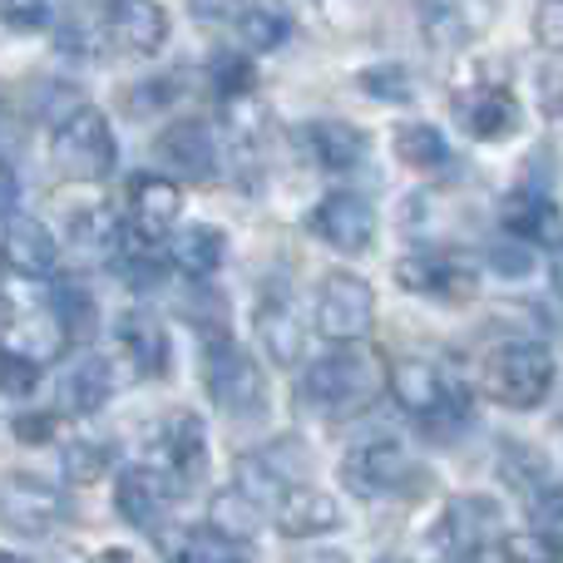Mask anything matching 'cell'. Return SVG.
<instances>
[{
    "instance_id": "1",
    "label": "cell",
    "mask_w": 563,
    "mask_h": 563,
    "mask_svg": "<svg viewBox=\"0 0 563 563\" xmlns=\"http://www.w3.org/2000/svg\"><path fill=\"white\" fill-rule=\"evenodd\" d=\"M559 380V361L544 341L534 336H505L479 356V390L499 400L505 410H539Z\"/></svg>"
},
{
    "instance_id": "2",
    "label": "cell",
    "mask_w": 563,
    "mask_h": 563,
    "mask_svg": "<svg viewBox=\"0 0 563 563\" xmlns=\"http://www.w3.org/2000/svg\"><path fill=\"white\" fill-rule=\"evenodd\" d=\"M380 390H386V366L361 346H341L311 361L297 380V400L321 416H361Z\"/></svg>"
},
{
    "instance_id": "3",
    "label": "cell",
    "mask_w": 563,
    "mask_h": 563,
    "mask_svg": "<svg viewBox=\"0 0 563 563\" xmlns=\"http://www.w3.org/2000/svg\"><path fill=\"white\" fill-rule=\"evenodd\" d=\"M386 390L410 420L430 430V435H450L470 420V390H460L445 376L440 361L426 356H400L386 366Z\"/></svg>"
},
{
    "instance_id": "4",
    "label": "cell",
    "mask_w": 563,
    "mask_h": 563,
    "mask_svg": "<svg viewBox=\"0 0 563 563\" xmlns=\"http://www.w3.org/2000/svg\"><path fill=\"white\" fill-rule=\"evenodd\" d=\"M49 158L65 178L75 184H99V178L114 174L119 164V144L109 114L95 104H75L55 129H49Z\"/></svg>"
},
{
    "instance_id": "5",
    "label": "cell",
    "mask_w": 563,
    "mask_h": 563,
    "mask_svg": "<svg viewBox=\"0 0 563 563\" xmlns=\"http://www.w3.org/2000/svg\"><path fill=\"white\" fill-rule=\"evenodd\" d=\"M499 539H505V515L489 495H455L430 529V549L440 563H479L485 549H499Z\"/></svg>"
},
{
    "instance_id": "6",
    "label": "cell",
    "mask_w": 563,
    "mask_h": 563,
    "mask_svg": "<svg viewBox=\"0 0 563 563\" xmlns=\"http://www.w3.org/2000/svg\"><path fill=\"white\" fill-rule=\"evenodd\" d=\"M311 327L331 346H361L376 327V291L356 273H327L311 301Z\"/></svg>"
},
{
    "instance_id": "7",
    "label": "cell",
    "mask_w": 563,
    "mask_h": 563,
    "mask_svg": "<svg viewBox=\"0 0 563 563\" xmlns=\"http://www.w3.org/2000/svg\"><path fill=\"white\" fill-rule=\"evenodd\" d=\"M203 386L218 410L228 416H257L267 406V371L253 351H243L233 336L208 341L203 351Z\"/></svg>"
},
{
    "instance_id": "8",
    "label": "cell",
    "mask_w": 563,
    "mask_h": 563,
    "mask_svg": "<svg viewBox=\"0 0 563 563\" xmlns=\"http://www.w3.org/2000/svg\"><path fill=\"white\" fill-rule=\"evenodd\" d=\"M341 485L361 499H386V495H406L416 485V460L406 455L396 435H371L341 455Z\"/></svg>"
},
{
    "instance_id": "9",
    "label": "cell",
    "mask_w": 563,
    "mask_h": 563,
    "mask_svg": "<svg viewBox=\"0 0 563 563\" xmlns=\"http://www.w3.org/2000/svg\"><path fill=\"white\" fill-rule=\"evenodd\" d=\"M307 470H311V450L301 445V440H273V445H263V450L238 460L233 489H243L263 515H273L282 495L307 485Z\"/></svg>"
},
{
    "instance_id": "10",
    "label": "cell",
    "mask_w": 563,
    "mask_h": 563,
    "mask_svg": "<svg viewBox=\"0 0 563 563\" xmlns=\"http://www.w3.org/2000/svg\"><path fill=\"white\" fill-rule=\"evenodd\" d=\"M154 470L168 479L174 495L194 489L198 479L208 475V426L198 410H174V416H164L158 440H154Z\"/></svg>"
},
{
    "instance_id": "11",
    "label": "cell",
    "mask_w": 563,
    "mask_h": 563,
    "mask_svg": "<svg viewBox=\"0 0 563 563\" xmlns=\"http://www.w3.org/2000/svg\"><path fill=\"white\" fill-rule=\"evenodd\" d=\"M0 525L20 539H49L69 525V499L35 475L0 479Z\"/></svg>"
},
{
    "instance_id": "12",
    "label": "cell",
    "mask_w": 563,
    "mask_h": 563,
    "mask_svg": "<svg viewBox=\"0 0 563 563\" xmlns=\"http://www.w3.org/2000/svg\"><path fill=\"white\" fill-rule=\"evenodd\" d=\"M307 228L327 247H336V253L361 257L371 243H376V208H371L361 194H351V188H331V194L311 208Z\"/></svg>"
},
{
    "instance_id": "13",
    "label": "cell",
    "mask_w": 563,
    "mask_h": 563,
    "mask_svg": "<svg viewBox=\"0 0 563 563\" xmlns=\"http://www.w3.org/2000/svg\"><path fill=\"white\" fill-rule=\"evenodd\" d=\"M396 282L416 297H440V301H465L475 297L479 277L460 253H440V247H420L396 263Z\"/></svg>"
},
{
    "instance_id": "14",
    "label": "cell",
    "mask_w": 563,
    "mask_h": 563,
    "mask_svg": "<svg viewBox=\"0 0 563 563\" xmlns=\"http://www.w3.org/2000/svg\"><path fill=\"white\" fill-rule=\"evenodd\" d=\"M158 164L178 178H188V184H208V178L218 174V164H223V148H218V134L203 124V119H178V124H168L164 134H158L154 144Z\"/></svg>"
},
{
    "instance_id": "15",
    "label": "cell",
    "mask_w": 563,
    "mask_h": 563,
    "mask_svg": "<svg viewBox=\"0 0 563 563\" xmlns=\"http://www.w3.org/2000/svg\"><path fill=\"white\" fill-rule=\"evenodd\" d=\"M455 124L465 129L479 144H499V139H515L525 124V109H519L515 89L509 85H475L465 95H455Z\"/></svg>"
},
{
    "instance_id": "16",
    "label": "cell",
    "mask_w": 563,
    "mask_h": 563,
    "mask_svg": "<svg viewBox=\"0 0 563 563\" xmlns=\"http://www.w3.org/2000/svg\"><path fill=\"white\" fill-rule=\"evenodd\" d=\"M499 228H505V238L525 243L529 253H539V247L554 253L563 243V208L544 188L525 184V188H515V194H505V203H499Z\"/></svg>"
},
{
    "instance_id": "17",
    "label": "cell",
    "mask_w": 563,
    "mask_h": 563,
    "mask_svg": "<svg viewBox=\"0 0 563 563\" xmlns=\"http://www.w3.org/2000/svg\"><path fill=\"white\" fill-rule=\"evenodd\" d=\"M178 218H184V194H178L174 178L139 174L129 184V238L154 247L164 233H174Z\"/></svg>"
},
{
    "instance_id": "18",
    "label": "cell",
    "mask_w": 563,
    "mask_h": 563,
    "mask_svg": "<svg viewBox=\"0 0 563 563\" xmlns=\"http://www.w3.org/2000/svg\"><path fill=\"white\" fill-rule=\"evenodd\" d=\"M0 267L15 277L30 282H45L59 273V243L45 223L35 218H10L5 233H0Z\"/></svg>"
},
{
    "instance_id": "19",
    "label": "cell",
    "mask_w": 563,
    "mask_h": 563,
    "mask_svg": "<svg viewBox=\"0 0 563 563\" xmlns=\"http://www.w3.org/2000/svg\"><path fill=\"white\" fill-rule=\"evenodd\" d=\"M104 40L124 55H158L168 40V10L148 5V0H119V5L104 10Z\"/></svg>"
},
{
    "instance_id": "20",
    "label": "cell",
    "mask_w": 563,
    "mask_h": 563,
    "mask_svg": "<svg viewBox=\"0 0 563 563\" xmlns=\"http://www.w3.org/2000/svg\"><path fill=\"white\" fill-rule=\"evenodd\" d=\"M174 499L178 495L168 489V479L158 475L154 465H134L114 479V509L124 515V525L144 529V534H158V529H164V515Z\"/></svg>"
},
{
    "instance_id": "21",
    "label": "cell",
    "mask_w": 563,
    "mask_h": 563,
    "mask_svg": "<svg viewBox=\"0 0 563 563\" xmlns=\"http://www.w3.org/2000/svg\"><path fill=\"white\" fill-rule=\"evenodd\" d=\"M341 519L346 515H341L336 495H327V489H317V485L291 489L273 509V529L282 539H327L341 529Z\"/></svg>"
},
{
    "instance_id": "22",
    "label": "cell",
    "mask_w": 563,
    "mask_h": 563,
    "mask_svg": "<svg viewBox=\"0 0 563 563\" xmlns=\"http://www.w3.org/2000/svg\"><path fill=\"white\" fill-rule=\"evenodd\" d=\"M301 148L311 154V164L327 168V174H351V168L366 164V129L346 124V119H311V124L297 129Z\"/></svg>"
},
{
    "instance_id": "23",
    "label": "cell",
    "mask_w": 563,
    "mask_h": 563,
    "mask_svg": "<svg viewBox=\"0 0 563 563\" xmlns=\"http://www.w3.org/2000/svg\"><path fill=\"white\" fill-rule=\"evenodd\" d=\"M253 327H257V341H263L273 366H297L301 361V351H307V321L291 307L287 291H263Z\"/></svg>"
},
{
    "instance_id": "24",
    "label": "cell",
    "mask_w": 563,
    "mask_h": 563,
    "mask_svg": "<svg viewBox=\"0 0 563 563\" xmlns=\"http://www.w3.org/2000/svg\"><path fill=\"white\" fill-rule=\"evenodd\" d=\"M114 336H119V351L129 356V366L139 371V376H164L168 371V331L164 321L154 317V311L144 307H129L124 317L114 321Z\"/></svg>"
},
{
    "instance_id": "25",
    "label": "cell",
    "mask_w": 563,
    "mask_h": 563,
    "mask_svg": "<svg viewBox=\"0 0 563 563\" xmlns=\"http://www.w3.org/2000/svg\"><path fill=\"white\" fill-rule=\"evenodd\" d=\"M228 257V238L218 233L213 223H188V228H174V243H168V263L178 267L188 282L203 287L208 277L223 267Z\"/></svg>"
},
{
    "instance_id": "26",
    "label": "cell",
    "mask_w": 563,
    "mask_h": 563,
    "mask_svg": "<svg viewBox=\"0 0 563 563\" xmlns=\"http://www.w3.org/2000/svg\"><path fill=\"white\" fill-rule=\"evenodd\" d=\"M109 396H114V371H109V361L95 356V351H85V356L65 371V380H59V400H65V410H75V416L104 410Z\"/></svg>"
},
{
    "instance_id": "27",
    "label": "cell",
    "mask_w": 563,
    "mask_h": 563,
    "mask_svg": "<svg viewBox=\"0 0 563 563\" xmlns=\"http://www.w3.org/2000/svg\"><path fill=\"white\" fill-rule=\"evenodd\" d=\"M263 519H267V515L243 495V489L228 485V489H218V495L208 499V525H203V529H208V534H218L223 544L238 549V544H247V539L263 529Z\"/></svg>"
},
{
    "instance_id": "28",
    "label": "cell",
    "mask_w": 563,
    "mask_h": 563,
    "mask_svg": "<svg viewBox=\"0 0 563 563\" xmlns=\"http://www.w3.org/2000/svg\"><path fill=\"white\" fill-rule=\"evenodd\" d=\"M390 148H396V158L406 168H416V174H440V168H450L445 134H440L435 124H426V119H406V124L396 129V139H390Z\"/></svg>"
},
{
    "instance_id": "29",
    "label": "cell",
    "mask_w": 563,
    "mask_h": 563,
    "mask_svg": "<svg viewBox=\"0 0 563 563\" xmlns=\"http://www.w3.org/2000/svg\"><path fill=\"white\" fill-rule=\"evenodd\" d=\"M59 346H65V336H59V327L49 321V311H45V317H20V311H15V317H10V327H5V336H0V351L30 361V366L59 356Z\"/></svg>"
},
{
    "instance_id": "30",
    "label": "cell",
    "mask_w": 563,
    "mask_h": 563,
    "mask_svg": "<svg viewBox=\"0 0 563 563\" xmlns=\"http://www.w3.org/2000/svg\"><path fill=\"white\" fill-rule=\"evenodd\" d=\"M238 35H243L247 49L273 55V49H282L297 35V20H291L287 5H243L238 10Z\"/></svg>"
},
{
    "instance_id": "31",
    "label": "cell",
    "mask_w": 563,
    "mask_h": 563,
    "mask_svg": "<svg viewBox=\"0 0 563 563\" xmlns=\"http://www.w3.org/2000/svg\"><path fill=\"white\" fill-rule=\"evenodd\" d=\"M49 321L59 327L65 341H85L99 327V307L79 282H55V297H49Z\"/></svg>"
},
{
    "instance_id": "32",
    "label": "cell",
    "mask_w": 563,
    "mask_h": 563,
    "mask_svg": "<svg viewBox=\"0 0 563 563\" xmlns=\"http://www.w3.org/2000/svg\"><path fill=\"white\" fill-rule=\"evenodd\" d=\"M164 539V563H233L243 559L233 544H223L218 534L208 529H174V534H158Z\"/></svg>"
},
{
    "instance_id": "33",
    "label": "cell",
    "mask_w": 563,
    "mask_h": 563,
    "mask_svg": "<svg viewBox=\"0 0 563 563\" xmlns=\"http://www.w3.org/2000/svg\"><path fill=\"white\" fill-rule=\"evenodd\" d=\"M69 243H75L85 257H95V263H109V257H119L124 233H119V223L104 213V208H89V213H75V223H69Z\"/></svg>"
},
{
    "instance_id": "34",
    "label": "cell",
    "mask_w": 563,
    "mask_h": 563,
    "mask_svg": "<svg viewBox=\"0 0 563 563\" xmlns=\"http://www.w3.org/2000/svg\"><path fill=\"white\" fill-rule=\"evenodd\" d=\"M208 89H213L218 99H228V104H238V99H247L257 89V69L247 55H238V49H218L213 59H208Z\"/></svg>"
},
{
    "instance_id": "35",
    "label": "cell",
    "mask_w": 563,
    "mask_h": 563,
    "mask_svg": "<svg viewBox=\"0 0 563 563\" xmlns=\"http://www.w3.org/2000/svg\"><path fill=\"white\" fill-rule=\"evenodd\" d=\"M499 563H563V539L544 529H515L499 539Z\"/></svg>"
},
{
    "instance_id": "36",
    "label": "cell",
    "mask_w": 563,
    "mask_h": 563,
    "mask_svg": "<svg viewBox=\"0 0 563 563\" xmlns=\"http://www.w3.org/2000/svg\"><path fill=\"white\" fill-rule=\"evenodd\" d=\"M356 89L371 99H386V104H410L416 99V75L406 65H366L356 75Z\"/></svg>"
},
{
    "instance_id": "37",
    "label": "cell",
    "mask_w": 563,
    "mask_h": 563,
    "mask_svg": "<svg viewBox=\"0 0 563 563\" xmlns=\"http://www.w3.org/2000/svg\"><path fill=\"white\" fill-rule=\"evenodd\" d=\"M109 465H114V445H104V440H69L65 445V475L75 479V485L104 479Z\"/></svg>"
},
{
    "instance_id": "38",
    "label": "cell",
    "mask_w": 563,
    "mask_h": 563,
    "mask_svg": "<svg viewBox=\"0 0 563 563\" xmlns=\"http://www.w3.org/2000/svg\"><path fill=\"white\" fill-rule=\"evenodd\" d=\"M184 317L194 321V327L203 331L208 341H228V297H223V291H213L208 282H203V287L188 291Z\"/></svg>"
},
{
    "instance_id": "39",
    "label": "cell",
    "mask_w": 563,
    "mask_h": 563,
    "mask_svg": "<svg viewBox=\"0 0 563 563\" xmlns=\"http://www.w3.org/2000/svg\"><path fill=\"white\" fill-rule=\"evenodd\" d=\"M104 40V10H69L65 25H59V49L69 55H99Z\"/></svg>"
},
{
    "instance_id": "40",
    "label": "cell",
    "mask_w": 563,
    "mask_h": 563,
    "mask_svg": "<svg viewBox=\"0 0 563 563\" xmlns=\"http://www.w3.org/2000/svg\"><path fill=\"white\" fill-rule=\"evenodd\" d=\"M420 25H426L430 45H440V49H455V45H465V40H470V15H465V10H455V5L420 10Z\"/></svg>"
},
{
    "instance_id": "41",
    "label": "cell",
    "mask_w": 563,
    "mask_h": 563,
    "mask_svg": "<svg viewBox=\"0 0 563 563\" xmlns=\"http://www.w3.org/2000/svg\"><path fill=\"white\" fill-rule=\"evenodd\" d=\"M529 519H534V529L563 539V479H544V485L529 495Z\"/></svg>"
},
{
    "instance_id": "42",
    "label": "cell",
    "mask_w": 563,
    "mask_h": 563,
    "mask_svg": "<svg viewBox=\"0 0 563 563\" xmlns=\"http://www.w3.org/2000/svg\"><path fill=\"white\" fill-rule=\"evenodd\" d=\"M489 267H495L499 277L519 282V277H529V273H534V253H529L525 243H515V238H505V233H499L495 243H489Z\"/></svg>"
},
{
    "instance_id": "43",
    "label": "cell",
    "mask_w": 563,
    "mask_h": 563,
    "mask_svg": "<svg viewBox=\"0 0 563 563\" xmlns=\"http://www.w3.org/2000/svg\"><path fill=\"white\" fill-rule=\"evenodd\" d=\"M35 386H40V366L0 351V396H30Z\"/></svg>"
},
{
    "instance_id": "44",
    "label": "cell",
    "mask_w": 563,
    "mask_h": 563,
    "mask_svg": "<svg viewBox=\"0 0 563 563\" xmlns=\"http://www.w3.org/2000/svg\"><path fill=\"white\" fill-rule=\"evenodd\" d=\"M534 40L549 55H563V0H549L534 10Z\"/></svg>"
},
{
    "instance_id": "45",
    "label": "cell",
    "mask_w": 563,
    "mask_h": 563,
    "mask_svg": "<svg viewBox=\"0 0 563 563\" xmlns=\"http://www.w3.org/2000/svg\"><path fill=\"white\" fill-rule=\"evenodd\" d=\"M55 430H59L55 410H45V416H15V440H25V445H45V440H55Z\"/></svg>"
},
{
    "instance_id": "46",
    "label": "cell",
    "mask_w": 563,
    "mask_h": 563,
    "mask_svg": "<svg viewBox=\"0 0 563 563\" xmlns=\"http://www.w3.org/2000/svg\"><path fill=\"white\" fill-rule=\"evenodd\" d=\"M0 20L15 30H45L49 20H55V10L49 5H0Z\"/></svg>"
},
{
    "instance_id": "47",
    "label": "cell",
    "mask_w": 563,
    "mask_h": 563,
    "mask_svg": "<svg viewBox=\"0 0 563 563\" xmlns=\"http://www.w3.org/2000/svg\"><path fill=\"white\" fill-rule=\"evenodd\" d=\"M15 203H20V178L0 164V223H10V218H15Z\"/></svg>"
},
{
    "instance_id": "48",
    "label": "cell",
    "mask_w": 563,
    "mask_h": 563,
    "mask_svg": "<svg viewBox=\"0 0 563 563\" xmlns=\"http://www.w3.org/2000/svg\"><path fill=\"white\" fill-rule=\"evenodd\" d=\"M549 282H554V291L563 297V243L549 253Z\"/></svg>"
},
{
    "instance_id": "49",
    "label": "cell",
    "mask_w": 563,
    "mask_h": 563,
    "mask_svg": "<svg viewBox=\"0 0 563 563\" xmlns=\"http://www.w3.org/2000/svg\"><path fill=\"white\" fill-rule=\"evenodd\" d=\"M307 563H346L341 554H317V559H307Z\"/></svg>"
},
{
    "instance_id": "50",
    "label": "cell",
    "mask_w": 563,
    "mask_h": 563,
    "mask_svg": "<svg viewBox=\"0 0 563 563\" xmlns=\"http://www.w3.org/2000/svg\"><path fill=\"white\" fill-rule=\"evenodd\" d=\"M59 563H85V559H59Z\"/></svg>"
},
{
    "instance_id": "51",
    "label": "cell",
    "mask_w": 563,
    "mask_h": 563,
    "mask_svg": "<svg viewBox=\"0 0 563 563\" xmlns=\"http://www.w3.org/2000/svg\"><path fill=\"white\" fill-rule=\"evenodd\" d=\"M233 563H247V559H233Z\"/></svg>"
}]
</instances>
